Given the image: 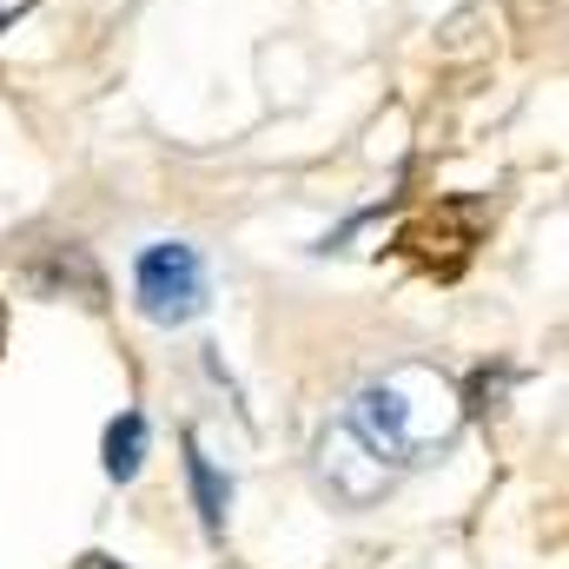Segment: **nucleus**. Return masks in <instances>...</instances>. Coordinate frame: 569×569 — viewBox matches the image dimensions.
Returning a JSON list of instances; mask_svg holds the SVG:
<instances>
[{
	"mask_svg": "<svg viewBox=\"0 0 569 569\" xmlns=\"http://www.w3.org/2000/svg\"><path fill=\"white\" fill-rule=\"evenodd\" d=\"M457 398H450V385H437L430 371H398V378H385V385H371L358 405H351V430L378 450V457H411V450H425L437 443L443 430H450V411Z\"/></svg>",
	"mask_w": 569,
	"mask_h": 569,
	"instance_id": "nucleus-1",
	"label": "nucleus"
},
{
	"mask_svg": "<svg viewBox=\"0 0 569 569\" xmlns=\"http://www.w3.org/2000/svg\"><path fill=\"white\" fill-rule=\"evenodd\" d=\"M133 291H140V311L152 325H186L206 311V266L192 246L166 239V246H146L140 266H133Z\"/></svg>",
	"mask_w": 569,
	"mask_h": 569,
	"instance_id": "nucleus-2",
	"label": "nucleus"
},
{
	"mask_svg": "<svg viewBox=\"0 0 569 569\" xmlns=\"http://www.w3.org/2000/svg\"><path fill=\"white\" fill-rule=\"evenodd\" d=\"M325 477L338 483V497H351V503H371L385 483H391V463L358 437V430L345 425V430H331L325 437Z\"/></svg>",
	"mask_w": 569,
	"mask_h": 569,
	"instance_id": "nucleus-3",
	"label": "nucleus"
},
{
	"mask_svg": "<svg viewBox=\"0 0 569 569\" xmlns=\"http://www.w3.org/2000/svg\"><path fill=\"white\" fill-rule=\"evenodd\" d=\"M186 470H192V497H199V523L206 537H226V503H232V483L212 470V457L199 443H186Z\"/></svg>",
	"mask_w": 569,
	"mask_h": 569,
	"instance_id": "nucleus-4",
	"label": "nucleus"
},
{
	"mask_svg": "<svg viewBox=\"0 0 569 569\" xmlns=\"http://www.w3.org/2000/svg\"><path fill=\"white\" fill-rule=\"evenodd\" d=\"M140 463H146V418L127 411V418H113V430H107V477L113 483H133Z\"/></svg>",
	"mask_w": 569,
	"mask_h": 569,
	"instance_id": "nucleus-5",
	"label": "nucleus"
},
{
	"mask_svg": "<svg viewBox=\"0 0 569 569\" xmlns=\"http://www.w3.org/2000/svg\"><path fill=\"white\" fill-rule=\"evenodd\" d=\"M27 7H33V0H0V33H7V27H13V20L27 13Z\"/></svg>",
	"mask_w": 569,
	"mask_h": 569,
	"instance_id": "nucleus-6",
	"label": "nucleus"
},
{
	"mask_svg": "<svg viewBox=\"0 0 569 569\" xmlns=\"http://www.w3.org/2000/svg\"><path fill=\"white\" fill-rule=\"evenodd\" d=\"M0 345H7V305H0Z\"/></svg>",
	"mask_w": 569,
	"mask_h": 569,
	"instance_id": "nucleus-7",
	"label": "nucleus"
}]
</instances>
